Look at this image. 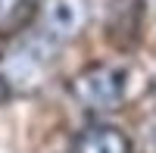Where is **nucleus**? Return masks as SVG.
Masks as SVG:
<instances>
[{
    "label": "nucleus",
    "mask_w": 156,
    "mask_h": 153,
    "mask_svg": "<svg viewBox=\"0 0 156 153\" xmlns=\"http://www.w3.org/2000/svg\"><path fill=\"white\" fill-rule=\"evenodd\" d=\"M153 97H156V81H153Z\"/></svg>",
    "instance_id": "8"
},
{
    "label": "nucleus",
    "mask_w": 156,
    "mask_h": 153,
    "mask_svg": "<svg viewBox=\"0 0 156 153\" xmlns=\"http://www.w3.org/2000/svg\"><path fill=\"white\" fill-rule=\"evenodd\" d=\"M37 16V0H0V37L19 34Z\"/></svg>",
    "instance_id": "5"
},
{
    "label": "nucleus",
    "mask_w": 156,
    "mask_h": 153,
    "mask_svg": "<svg viewBox=\"0 0 156 153\" xmlns=\"http://www.w3.org/2000/svg\"><path fill=\"white\" fill-rule=\"evenodd\" d=\"M75 103L87 112H112L122 109L128 97V72L119 62H94L69 81Z\"/></svg>",
    "instance_id": "2"
},
{
    "label": "nucleus",
    "mask_w": 156,
    "mask_h": 153,
    "mask_svg": "<svg viewBox=\"0 0 156 153\" xmlns=\"http://www.w3.org/2000/svg\"><path fill=\"white\" fill-rule=\"evenodd\" d=\"M56 44L47 41L44 34H34V37H22L16 41L3 59H0V75L12 94H34L47 84L50 72H53V62H56Z\"/></svg>",
    "instance_id": "1"
},
{
    "label": "nucleus",
    "mask_w": 156,
    "mask_h": 153,
    "mask_svg": "<svg viewBox=\"0 0 156 153\" xmlns=\"http://www.w3.org/2000/svg\"><path fill=\"white\" fill-rule=\"evenodd\" d=\"M94 0H37L41 34L53 44H66L81 37L90 22Z\"/></svg>",
    "instance_id": "3"
},
{
    "label": "nucleus",
    "mask_w": 156,
    "mask_h": 153,
    "mask_svg": "<svg viewBox=\"0 0 156 153\" xmlns=\"http://www.w3.org/2000/svg\"><path fill=\"white\" fill-rule=\"evenodd\" d=\"M9 94H12V91L6 87V81H3V75H0V103H3V100H6Z\"/></svg>",
    "instance_id": "7"
},
{
    "label": "nucleus",
    "mask_w": 156,
    "mask_h": 153,
    "mask_svg": "<svg viewBox=\"0 0 156 153\" xmlns=\"http://www.w3.org/2000/svg\"><path fill=\"white\" fill-rule=\"evenodd\" d=\"M144 150L147 153H156V119H150L144 125Z\"/></svg>",
    "instance_id": "6"
},
{
    "label": "nucleus",
    "mask_w": 156,
    "mask_h": 153,
    "mask_svg": "<svg viewBox=\"0 0 156 153\" xmlns=\"http://www.w3.org/2000/svg\"><path fill=\"white\" fill-rule=\"evenodd\" d=\"M72 153H131V141L122 128L97 122L75 134Z\"/></svg>",
    "instance_id": "4"
}]
</instances>
